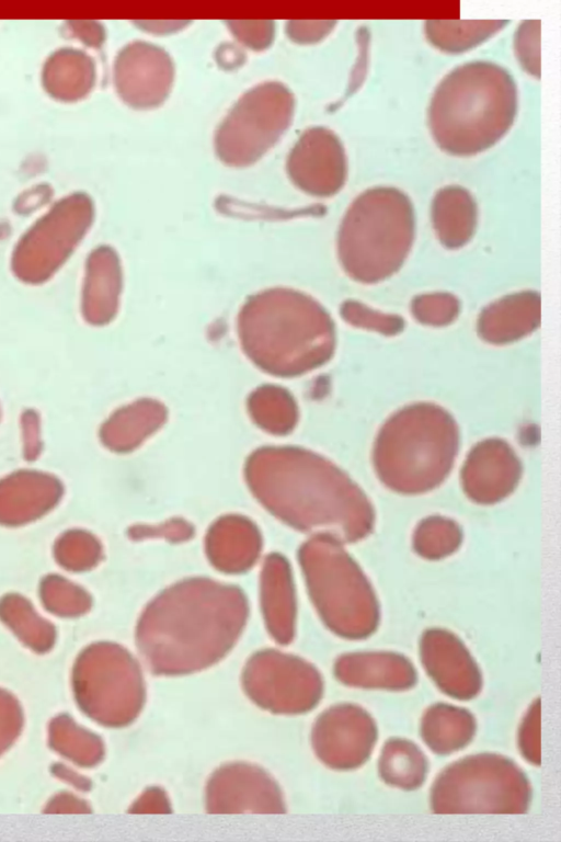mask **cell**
<instances>
[{
  "label": "cell",
  "instance_id": "6da1fadb",
  "mask_svg": "<svg viewBox=\"0 0 561 842\" xmlns=\"http://www.w3.org/2000/svg\"><path fill=\"white\" fill-rule=\"evenodd\" d=\"M517 107V86L507 69L492 61H469L453 69L436 87L428 127L444 152L473 156L506 135Z\"/></svg>",
  "mask_w": 561,
  "mask_h": 842
},
{
  "label": "cell",
  "instance_id": "7a4b0ae2",
  "mask_svg": "<svg viewBox=\"0 0 561 842\" xmlns=\"http://www.w3.org/2000/svg\"><path fill=\"white\" fill-rule=\"evenodd\" d=\"M238 599L185 593L164 599L146 616L138 647L154 674L204 670L230 650L241 623Z\"/></svg>",
  "mask_w": 561,
  "mask_h": 842
},
{
  "label": "cell",
  "instance_id": "3957f363",
  "mask_svg": "<svg viewBox=\"0 0 561 842\" xmlns=\"http://www.w3.org/2000/svg\"><path fill=\"white\" fill-rule=\"evenodd\" d=\"M459 445L454 417L431 402L409 405L380 428L373 463L380 481L402 494L436 488L448 476Z\"/></svg>",
  "mask_w": 561,
  "mask_h": 842
},
{
  "label": "cell",
  "instance_id": "277c9868",
  "mask_svg": "<svg viewBox=\"0 0 561 842\" xmlns=\"http://www.w3.org/2000/svg\"><path fill=\"white\" fill-rule=\"evenodd\" d=\"M415 236L411 198L393 186L360 193L346 210L337 235L345 272L356 282L374 284L404 263Z\"/></svg>",
  "mask_w": 561,
  "mask_h": 842
},
{
  "label": "cell",
  "instance_id": "5b68a950",
  "mask_svg": "<svg viewBox=\"0 0 561 842\" xmlns=\"http://www.w3.org/2000/svg\"><path fill=\"white\" fill-rule=\"evenodd\" d=\"M531 797L527 775L512 759L482 752L453 762L437 775L430 807L439 815H520Z\"/></svg>",
  "mask_w": 561,
  "mask_h": 842
},
{
  "label": "cell",
  "instance_id": "8992f818",
  "mask_svg": "<svg viewBox=\"0 0 561 842\" xmlns=\"http://www.w3.org/2000/svg\"><path fill=\"white\" fill-rule=\"evenodd\" d=\"M72 689L80 709L106 727L131 724L145 703V684L138 662L124 648L94 644L77 658Z\"/></svg>",
  "mask_w": 561,
  "mask_h": 842
},
{
  "label": "cell",
  "instance_id": "52a82bcc",
  "mask_svg": "<svg viewBox=\"0 0 561 842\" xmlns=\"http://www.w3.org/2000/svg\"><path fill=\"white\" fill-rule=\"evenodd\" d=\"M312 553L311 591L324 623L346 639L373 635L380 607L360 567L336 544L320 543Z\"/></svg>",
  "mask_w": 561,
  "mask_h": 842
},
{
  "label": "cell",
  "instance_id": "ba28073f",
  "mask_svg": "<svg viewBox=\"0 0 561 842\" xmlns=\"http://www.w3.org/2000/svg\"><path fill=\"white\" fill-rule=\"evenodd\" d=\"M294 109V94L280 82H264L247 91L216 132L218 158L231 167L254 163L288 128Z\"/></svg>",
  "mask_w": 561,
  "mask_h": 842
},
{
  "label": "cell",
  "instance_id": "9c48e42d",
  "mask_svg": "<svg viewBox=\"0 0 561 842\" xmlns=\"http://www.w3.org/2000/svg\"><path fill=\"white\" fill-rule=\"evenodd\" d=\"M241 680L248 697L274 714L307 713L323 694V680L313 664L275 650L259 651L249 658Z\"/></svg>",
  "mask_w": 561,
  "mask_h": 842
},
{
  "label": "cell",
  "instance_id": "30bf717a",
  "mask_svg": "<svg viewBox=\"0 0 561 842\" xmlns=\"http://www.w3.org/2000/svg\"><path fill=\"white\" fill-rule=\"evenodd\" d=\"M378 739V728L371 715L353 703H339L316 719L311 744L317 758L327 766L348 771L362 766Z\"/></svg>",
  "mask_w": 561,
  "mask_h": 842
},
{
  "label": "cell",
  "instance_id": "8fae6325",
  "mask_svg": "<svg viewBox=\"0 0 561 842\" xmlns=\"http://www.w3.org/2000/svg\"><path fill=\"white\" fill-rule=\"evenodd\" d=\"M210 813H284L286 805L276 781L262 767L245 762L219 766L205 794Z\"/></svg>",
  "mask_w": 561,
  "mask_h": 842
},
{
  "label": "cell",
  "instance_id": "7c38bea8",
  "mask_svg": "<svg viewBox=\"0 0 561 842\" xmlns=\"http://www.w3.org/2000/svg\"><path fill=\"white\" fill-rule=\"evenodd\" d=\"M286 170L291 182L304 192L319 197L332 196L346 181L344 146L327 127H311L291 148Z\"/></svg>",
  "mask_w": 561,
  "mask_h": 842
},
{
  "label": "cell",
  "instance_id": "4fadbf2b",
  "mask_svg": "<svg viewBox=\"0 0 561 842\" xmlns=\"http://www.w3.org/2000/svg\"><path fill=\"white\" fill-rule=\"evenodd\" d=\"M113 75L119 98L130 107L148 110L159 106L169 96L174 66L163 48L138 41L118 53Z\"/></svg>",
  "mask_w": 561,
  "mask_h": 842
},
{
  "label": "cell",
  "instance_id": "5bb4252c",
  "mask_svg": "<svg viewBox=\"0 0 561 842\" xmlns=\"http://www.w3.org/2000/svg\"><path fill=\"white\" fill-rule=\"evenodd\" d=\"M423 668L446 695L460 701L474 698L482 689V672L463 641L450 630L432 627L419 641Z\"/></svg>",
  "mask_w": 561,
  "mask_h": 842
},
{
  "label": "cell",
  "instance_id": "9a60e30c",
  "mask_svg": "<svg viewBox=\"0 0 561 842\" xmlns=\"http://www.w3.org/2000/svg\"><path fill=\"white\" fill-rule=\"evenodd\" d=\"M522 476V463L511 445L501 439H485L469 452L461 485L470 500L494 504L514 491Z\"/></svg>",
  "mask_w": 561,
  "mask_h": 842
},
{
  "label": "cell",
  "instance_id": "2e32d148",
  "mask_svg": "<svg viewBox=\"0 0 561 842\" xmlns=\"http://www.w3.org/2000/svg\"><path fill=\"white\" fill-rule=\"evenodd\" d=\"M335 679L345 686L405 691L417 683L414 664L394 651H354L341 655L333 664Z\"/></svg>",
  "mask_w": 561,
  "mask_h": 842
},
{
  "label": "cell",
  "instance_id": "e0dca14e",
  "mask_svg": "<svg viewBox=\"0 0 561 842\" xmlns=\"http://www.w3.org/2000/svg\"><path fill=\"white\" fill-rule=\"evenodd\" d=\"M541 299L533 291L506 295L480 314L478 334L488 343L502 345L531 333L540 325Z\"/></svg>",
  "mask_w": 561,
  "mask_h": 842
},
{
  "label": "cell",
  "instance_id": "ac0fdd59",
  "mask_svg": "<svg viewBox=\"0 0 561 842\" xmlns=\"http://www.w3.org/2000/svg\"><path fill=\"white\" fill-rule=\"evenodd\" d=\"M431 217L439 242L447 249H459L473 237L478 206L469 190L450 184L439 189L431 205Z\"/></svg>",
  "mask_w": 561,
  "mask_h": 842
},
{
  "label": "cell",
  "instance_id": "d6986e66",
  "mask_svg": "<svg viewBox=\"0 0 561 842\" xmlns=\"http://www.w3.org/2000/svg\"><path fill=\"white\" fill-rule=\"evenodd\" d=\"M477 731L471 712L447 703H435L423 714L420 735L424 743L438 755H449L466 748Z\"/></svg>",
  "mask_w": 561,
  "mask_h": 842
},
{
  "label": "cell",
  "instance_id": "ffe728a7",
  "mask_svg": "<svg viewBox=\"0 0 561 842\" xmlns=\"http://www.w3.org/2000/svg\"><path fill=\"white\" fill-rule=\"evenodd\" d=\"M95 81L93 60L83 52L61 49L53 54L43 70L47 92L62 101H76L87 95Z\"/></svg>",
  "mask_w": 561,
  "mask_h": 842
},
{
  "label": "cell",
  "instance_id": "44dd1931",
  "mask_svg": "<svg viewBox=\"0 0 561 842\" xmlns=\"http://www.w3.org/2000/svg\"><path fill=\"white\" fill-rule=\"evenodd\" d=\"M377 770L379 777L387 785L403 790H414L424 784L428 762L415 742L401 737H391L381 748Z\"/></svg>",
  "mask_w": 561,
  "mask_h": 842
},
{
  "label": "cell",
  "instance_id": "7402d4cb",
  "mask_svg": "<svg viewBox=\"0 0 561 842\" xmlns=\"http://www.w3.org/2000/svg\"><path fill=\"white\" fill-rule=\"evenodd\" d=\"M508 23V20H427L425 35L437 49L460 54L482 44Z\"/></svg>",
  "mask_w": 561,
  "mask_h": 842
},
{
  "label": "cell",
  "instance_id": "603a6c76",
  "mask_svg": "<svg viewBox=\"0 0 561 842\" xmlns=\"http://www.w3.org/2000/svg\"><path fill=\"white\" fill-rule=\"evenodd\" d=\"M48 738L51 749L80 766H94L104 756V746L99 736L78 726L66 714L50 721Z\"/></svg>",
  "mask_w": 561,
  "mask_h": 842
},
{
  "label": "cell",
  "instance_id": "cb8c5ba5",
  "mask_svg": "<svg viewBox=\"0 0 561 842\" xmlns=\"http://www.w3.org/2000/svg\"><path fill=\"white\" fill-rule=\"evenodd\" d=\"M462 542V530L448 517L433 515L423 519L414 530L412 544L415 553L430 560L454 554Z\"/></svg>",
  "mask_w": 561,
  "mask_h": 842
},
{
  "label": "cell",
  "instance_id": "d4e9b609",
  "mask_svg": "<svg viewBox=\"0 0 561 842\" xmlns=\"http://www.w3.org/2000/svg\"><path fill=\"white\" fill-rule=\"evenodd\" d=\"M3 614L19 637L32 650L45 652L51 648L54 644L51 627L37 621L24 604L11 601L4 605Z\"/></svg>",
  "mask_w": 561,
  "mask_h": 842
},
{
  "label": "cell",
  "instance_id": "484cf974",
  "mask_svg": "<svg viewBox=\"0 0 561 842\" xmlns=\"http://www.w3.org/2000/svg\"><path fill=\"white\" fill-rule=\"evenodd\" d=\"M460 303L456 296L449 293L422 294L411 303V312L414 318L431 327H443L451 323L458 316Z\"/></svg>",
  "mask_w": 561,
  "mask_h": 842
},
{
  "label": "cell",
  "instance_id": "4316f807",
  "mask_svg": "<svg viewBox=\"0 0 561 842\" xmlns=\"http://www.w3.org/2000/svg\"><path fill=\"white\" fill-rule=\"evenodd\" d=\"M341 312L352 326L382 335H396L404 328V320L400 316L376 310L357 300L345 301Z\"/></svg>",
  "mask_w": 561,
  "mask_h": 842
},
{
  "label": "cell",
  "instance_id": "83f0119b",
  "mask_svg": "<svg viewBox=\"0 0 561 842\" xmlns=\"http://www.w3.org/2000/svg\"><path fill=\"white\" fill-rule=\"evenodd\" d=\"M516 57L523 69L540 78V20H525L515 32Z\"/></svg>",
  "mask_w": 561,
  "mask_h": 842
},
{
  "label": "cell",
  "instance_id": "f1b7e54d",
  "mask_svg": "<svg viewBox=\"0 0 561 842\" xmlns=\"http://www.w3.org/2000/svg\"><path fill=\"white\" fill-rule=\"evenodd\" d=\"M541 702L536 698L528 707L517 733L522 756L533 765L541 763Z\"/></svg>",
  "mask_w": 561,
  "mask_h": 842
},
{
  "label": "cell",
  "instance_id": "f546056e",
  "mask_svg": "<svg viewBox=\"0 0 561 842\" xmlns=\"http://www.w3.org/2000/svg\"><path fill=\"white\" fill-rule=\"evenodd\" d=\"M24 717L19 701L8 691L0 689V755L18 739Z\"/></svg>",
  "mask_w": 561,
  "mask_h": 842
},
{
  "label": "cell",
  "instance_id": "4dcf8cb0",
  "mask_svg": "<svg viewBox=\"0 0 561 842\" xmlns=\"http://www.w3.org/2000/svg\"><path fill=\"white\" fill-rule=\"evenodd\" d=\"M230 31L245 46L252 49H264L274 38L273 21H228Z\"/></svg>",
  "mask_w": 561,
  "mask_h": 842
},
{
  "label": "cell",
  "instance_id": "1f68e13d",
  "mask_svg": "<svg viewBox=\"0 0 561 842\" xmlns=\"http://www.w3.org/2000/svg\"><path fill=\"white\" fill-rule=\"evenodd\" d=\"M336 21H289L286 26L288 37L299 44H312L324 38Z\"/></svg>",
  "mask_w": 561,
  "mask_h": 842
},
{
  "label": "cell",
  "instance_id": "d6a6232c",
  "mask_svg": "<svg viewBox=\"0 0 561 842\" xmlns=\"http://www.w3.org/2000/svg\"><path fill=\"white\" fill-rule=\"evenodd\" d=\"M128 811L131 813H170L172 810L165 792L158 786H151L141 793Z\"/></svg>",
  "mask_w": 561,
  "mask_h": 842
},
{
  "label": "cell",
  "instance_id": "836d02e7",
  "mask_svg": "<svg viewBox=\"0 0 561 842\" xmlns=\"http://www.w3.org/2000/svg\"><path fill=\"white\" fill-rule=\"evenodd\" d=\"M45 813H90L87 801L69 793H59L47 803Z\"/></svg>",
  "mask_w": 561,
  "mask_h": 842
},
{
  "label": "cell",
  "instance_id": "e575fe53",
  "mask_svg": "<svg viewBox=\"0 0 561 842\" xmlns=\"http://www.w3.org/2000/svg\"><path fill=\"white\" fill-rule=\"evenodd\" d=\"M75 33L87 45L98 46L103 42L104 32L101 25L95 22H72Z\"/></svg>",
  "mask_w": 561,
  "mask_h": 842
},
{
  "label": "cell",
  "instance_id": "d590c367",
  "mask_svg": "<svg viewBox=\"0 0 561 842\" xmlns=\"http://www.w3.org/2000/svg\"><path fill=\"white\" fill-rule=\"evenodd\" d=\"M53 773L61 780L71 783L73 786L81 790H89L91 784L85 777L75 773L65 765L56 764L53 767Z\"/></svg>",
  "mask_w": 561,
  "mask_h": 842
}]
</instances>
